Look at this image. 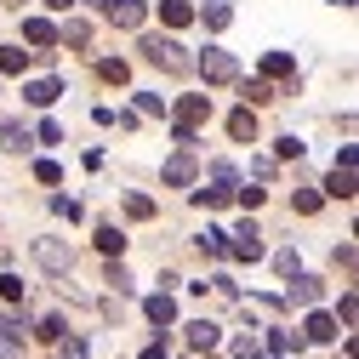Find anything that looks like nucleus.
<instances>
[{
  "mask_svg": "<svg viewBox=\"0 0 359 359\" xmlns=\"http://www.w3.org/2000/svg\"><path fill=\"white\" fill-rule=\"evenodd\" d=\"M97 251H103V257H120V251H126V234L114 229V222H109V229H97Z\"/></svg>",
  "mask_w": 359,
  "mask_h": 359,
  "instance_id": "aec40b11",
  "label": "nucleus"
},
{
  "mask_svg": "<svg viewBox=\"0 0 359 359\" xmlns=\"http://www.w3.org/2000/svg\"><path fill=\"white\" fill-rule=\"evenodd\" d=\"M268 348H274V353H291V348H302L291 331H274V337H268Z\"/></svg>",
  "mask_w": 359,
  "mask_h": 359,
  "instance_id": "c9c22d12",
  "label": "nucleus"
},
{
  "mask_svg": "<svg viewBox=\"0 0 359 359\" xmlns=\"http://www.w3.org/2000/svg\"><path fill=\"white\" fill-rule=\"evenodd\" d=\"M331 6H353V0H331Z\"/></svg>",
  "mask_w": 359,
  "mask_h": 359,
  "instance_id": "a18cd8bd",
  "label": "nucleus"
},
{
  "mask_svg": "<svg viewBox=\"0 0 359 359\" xmlns=\"http://www.w3.org/2000/svg\"><path fill=\"white\" fill-rule=\"evenodd\" d=\"M240 97H245V109H257V103L274 97V86H268V80H245V86H240Z\"/></svg>",
  "mask_w": 359,
  "mask_h": 359,
  "instance_id": "412c9836",
  "label": "nucleus"
},
{
  "mask_svg": "<svg viewBox=\"0 0 359 359\" xmlns=\"http://www.w3.org/2000/svg\"><path fill=\"white\" fill-rule=\"evenodd\" d=\"M217 337H222V331H217L211 320H200V325H189V342H194V348H217Z\"/></svg>",
  "mask_w": 359,
  "mask_h": 359,
  "instance_id": "393cba45",
  "label": "nucleus"
},
{
  "mask_svg": "<svg viewBox=\"0 0 359 359\" xmlns=\"http://www.w3.org/2000/svg\"><path fill=\"white\" fill-rule=\"evenodd\" d=\"M34 177L40 183H63V165L57 160H34Z\"/></svg>",
  "mask_w": 359,
  "mask_h": 359,
  "instance_id": "c756f323",
  "label": "nucleus"
},
{
  "mask_svg": "<svg viewBox=\"0 0 359 359\" xmlns=\"http://www.w3.org/2000/svg\"><path fill=\"white\" fill-rule=\"evenodd\" d=\"M23 63H29L23 46H0V74H23Z\"/></svg>",
  "mask_w": 359,
  "mask_h": 359,
  "instance_id": "5701e85b",
  "label": "nucleus"
},
{
  "mask_svg": "<svg viewBox=\"0 0 359 359\" xmlns=\"http://www.w3.org/2000/svg\"><path fill=\"white\" fill-rule=\"evenodd\" d=\"M34 137H40V143H63V126H57V120H40Z\"/></svg>",
  "mask_w": 359,
  "mask_h": 359,
  "instance_id": "e433bc0d",
  "label": "nucleus"
},
{
  "mask_svg": "<svg viewBox=\"0 0 359 359\" xmlns=\"http://www.w3.org/2000/svg\"><path fill=\"white\" fill-rule=\"evenodd\" d=\"M205 359H211V353H205Z\"/></svg>",
  "mask_w": 359,
  "mask_h": 359,
  "instance_id": "de8ad7c7",
  "label": "nucleus"
},
{
  "mask_svg": "<svg viewBox=\"0 0 359 359\" xmlns=\"http://www.w3.org/2000/svg\"><path fill=\"white\" fill-rule=\"evenodd\" d=\"M57 40H69V46H86V40H92V29H86V23H69Z\"/></svg>",
  "mask_w": 359,
  "mask_h": 359,
  "instance_id": "473e14b6",
  "label": "nucleus"
},
{
  "mask_svg": "<svg viewBox=\"0 0 359 359\" xmlns=\"http://www.w3.org/2000/svg\"><path fill=\"white\" fill-rule=\"evenodd\" d=\"M143 313L154 320V331H160V325H171V320H177V302H171V291H154V297H143Z\"/></svg>",
  "mask_w": 359,
  "mask_h": 359,
  "instance_id": "f8f14e48",
  "label": "nucleus"
},
{
  "mask_svg": "<svg viewBox=\"0 0 359 359\" xmlns=\"http://www.w3.org/2000/svg\"><path fill=\"white\" fill-rule=\"evenodd\" d=\"M0 297H6V302H23V280L6 274V280H0Z\"/></svg>",
  "mask_w": 359,
  "mask_h": 359,
  "instance_id": "f704fd0d",
  "label": "nucleus"
},
{
  "mask_svg": "<svg viewBox=\"0 0 359 359\" xmlns=\"http://www.w3.org/2000/svg\"><path fill=\"white\" fill-rule=\"evenodd\" d=\"M211 120V97H183L177 103V131H200Z\"/></svg>",
  "mask_w": 359,
  "mask_h": 359,
  "instance_id": "6e6552de",
  "label": "nucleus"
},
{
  "mask_svg": "<svg viewBox=\"0 0 359 359\" xmlns=\"http://www.w3.org/2000/svg\"><path fill=\"white\" fill-rule=\"evenodd\" d=\"M229 257H240V262H257L262 257V229H257V222H240V229H234Z\"/></svg>",
  "mask_w": 359,
  "mask_h": 359,
  "instance_id": "39448f33",
  "label": "nucleus"
},
{
  "mask_svg": "<svg viewBox=\"0 0 359 359\" xmlns=\"http://www.w3.org/2000/svg\"><path fill=\"white\" fill-rule=\"evenodd\" d=\"M200 251L205 257H229V229H205L200 234Z\"/></svg>",
  "mask_w": 359,
  "mask_h": 359,
  "instance_id": "6ab92c4d",
  "label": "nucleus"
},
{
  "mask_svg": "<svg viewBox=\"0 0 359 359\" xmlns=\"http://www.w3.org/2000/svg\"><path fill=\"white\" fill-rule=\"evenodd\" d=\"M137 97V114H165V97H154V92H131Z\"/></svg>",
  "mask_w": 359,
  "mask_h": 359,
  "instance_id": "c85d7f7f",
  "label": "nucleus"
},
{
  "mask_svg": "<svg viewBox=\"0 0 359 359\" xmlns=\"http://www.w3.org/2000/svg\"><path fill=\"white\" fill-rule=\"evenodd\" d=\"M160 18L171 29H183V23H194V6H189V0H160Z\"/></svg>",
  "mask_w": 359,
  "mask_h": 359,
  "instance_id": "f3484780",
  "label": "nucleus"
},
{
  "mask_svg": "<svg viewBox=\"0 0 359 359\" xmlns=\"http://www.w3.org/2000/svg\"><path fill=\"white\" fill-rule=\"evenodd\" d=\"M194 69H200L211 86H234V80H240V63H234L229 52H222V46H205V52L194 57Z\"/></svg>",
  "mask_w": 359,
  "mask_h": 359,
  "instance_id": "7ed1b4c3",
  "label": "nucleus"
},
{
  "mask_svg": "<svg viewBox=\"0 0 359 359\" xmlns=\"http://www.w3.org/2000/svg\"><path fill=\"white\" fill-rule=\"evenodd\" d=\"M200 18H205V29H229V23H234L229 0H205V12H200Z\"/></svg>",
  "mask_w": 359,
  "mask_h": 359,
  "instance_id": "a211bd4d",
  "label": "nucleus"
},
{
  "mask_svg": "<svg viewBox=\"0 0 359 359\" xmlns=\"http://www.w3.org/2000/svg\"><path fill=\"white\" fill-rule=\"evenodd\" d=\"M137 52H143L154 69H165V74H189V69H194V57H189L183 46H177V40H165V34H149Z\"/></svg>",
  "mask_w": 359,
  "mask_h": 359,
  "instance_id": "f257e3e1",
  "label": "nucleus"
},
{
  "mask_svg": "<svg viewBox=\"0 0 359 359\" xmlns=\"http://www.w3.org/2000/svg\"><path fill=\"white\" fill-rule=\"evenodd\" d=\"M34 137H29V131L18 126V120H6V126H0V149H6V154H23Z\"/></svg>",
  "mask_w": 359,
  "mask_h": 359,
  "instance_id": "2eb2a0df",
  "label": "nucleus"
},
{
  "mask_svg": "<svg viewBox=\"0 0 359 359\" xmlns=\"http://www.w3.org/2000/svg\"><path fill=\"white\" fill-rule=\"evenodd\" d=\"M63 359H86V342H80V337H69V342H63Z\"/></svg>",
  "mask_w": 359,
  "mask_h": 359,
  "instance_id": "79ce46f5",
  "label": "nucleus"
},
{
  "mask_svg": "<svg viewBox=\"0 0 359 359\" xmlns=\"http://www.w3.org/2000/svg\"><path fill=\"white\" fill-rule=\"evenodd\" d=\"M52 211H57V217H69V222H74V217H80V200H69V194H57V200H52Z\"/></svg>",
  "mask_w": 359,
  "mask_h": 359,
  "instance_id": "4c0bfd02",
  "label": "nucleus"
},
{
  "mask_svg": "<svg viewBox=\"0 0 359 359\" xmlns=\"http://www.w3.org/2000/svg\"><path fill=\"white\" fill-rule=\"evenodd\" d=\"M302 325H308V331H302L308 342H337V331H342V325H337V313H320V308H313Z\"/></svg>",
  "mask_w": 359,
  "mask_h": 359,
  "instance_id": "9d476101",
  "label": "nucleus"
},
{
  "mask_svg": "<svg viewBox=\"0 0 359 359\" xmlns=\"http://www.w3.org/2000/svg\"><path fill=\"white\" fill-rule=\"evenodd\" d=\"M29 251H34V262L46 268V274H57V280H69V274H74V251H69L63 240H46V234H40Z\"/></svg>",
  "mask_w": 359,
  "mask_h": 359,
  "instance_id": "f03ea898",
  "label": "nucleus"
},
{
  "mask_svg": "<svg viewBox=\"0 0 359 359\" xmlns=\"http://www.w3.org/2000/svg\"><path fill=\"white\" fill-rule=\"evenodd\" d=\"M6 6H23V0H6Z\"/></svg>",
  "mask_w": 359,
  "mask_h": 359,
  "instance_id": "49530a36",
  "label": "nucleus"
},
{
  "mask_svg": "<svg viewBox=\"0 0 359 359\" xmlns=\"http://www.w3.org/2000/svg\"><path fill=\"white\" fill-rule=\"evenodd\" d=\"M97 74H103L109 86H126V80H131V69H126V57H103V63H97Z\"/></svg>",
  "mask_w": 359,
  "mask_h": 359,
  "instance_id": "4be33fe9",
  "label": "nucleus"
},
{
  "mask_svg": "<svg viewBox=\"0 0 359 359\" xmlns=\"http://www.w3.org/2000/svg\"><path fill=\"white\" fill-rule=\"evenodd\" d=\"M337 165H342V171H353V165H359V149H353V143H342V149H337Z\"/></svg>",
  "mask_w": 359,
  "mask_h": 359,
  "instance_id": "58836bf2",
  "label": "nucleus"
},
{
  "mask_svg": "<svg viewBox=\"0 0 359 359\" xmlns=\"http://www.w3.org/2000/svg\"><path fill=\"white\" fill-rule=\"evenodd\" d=\"M234 200H240V205H245V211H257V205H262V189H240V194H234Z\"/></svg>",
  "mask_w": 359,
  "mask_h": 359,
  "instance_id": "a19ab883",
  "label": "nucleus"
},
{
  "mask_svg": "<svg viewBox=\"0 0 359 359\" xmlns=\"http://www.w3.org/2000/svg\"><path fill=\"white\" fill-rule=\"evenodd\" d=\"M57 97H63V80H52V74H46V80H29V86H23V103H34V109H52Z\"/></svg>",
  "mask_w": 359,
  "mask_h": 359,
  "instance_id": "1a4fd4ad",
  "label": "nucleus"
},
{
  "mask_svg": "<svg viewBox=\"0 0 359 359\" xmlns=\"http://www.w3.org/2000/svg\"><path fill=\"white\" fill-rule=\"evenodd\" d=\"M234 359H262V342H257V337H240V342H234Z\"/></svg>",
  "mask_w": 359,
  "mask_h": 359,
  "instance_id": "2f4dec72",
  "label": "nucleus"
},
{
  "mask_svg": "<svg viewBox=\"0 0 359 359\" xmlns=\"http://www.w3.org/2000/svg\"><path fill=\"white\" fill-rule=\"evenodd\" d=\"M353 320H359V302H353V291H348L342 308H337V325H353Z\"/></svg>",
  "mask_w": 359,
  "mask_h": 359,
  "instance_id": "72a5a7b5",
  "label": "nucleus"
},
{
  "mask_svg": "<svg viewBox=\"0 0 359 359\" xmlns=\"http://www.w3.org/2000/svg\"><path fill=\"white\" fill-rule=\"evenodd\" d=\"M353 189H359V183H353V171H342V165L325 177V194H331V200H353Z\"/></svg>",
  "mask_w": 359,
  "mask_h": 359,
  "instance_id": "dca6fc26",
  "label": "nucleus"
},
{
  "mask_svg": "<svg viewBox=\"0 0 359 359\" xmlns=\"http://www.w3.org/2000/svg\"><path fill=\"white\" fill-rule=\"evenodd\" d=\"M23 40H29L40 57H52V46H57V23H52V18H23Z\"/></svg>",
  "mask_w": 359,
  "mask_h": 359,
  "instance_id": "20e7f679",
  "label": "nucleus"
},
{
  "mask_svg": "<svg viewBox=\"0 0 359 359\" xmlns=\"http://www.w3.org/2000/svg\"><path fill=\"white\" fill-rule=\"evenodd\" d=\"M46 6H57V12H69V6H74V0H46Z\"/></svg>",
  "mask_w": 359,
  "mask_h": 359,
  "instance_id": "c03bdc74",
  "label": "nucleus"
},
{
  "mask_svg": "<svg viewBox=\"0 0 359 359\" xmlns=\"http://www.w3.org/2000/svg\"><path fill=\"white\" fill-rule=\"evenodd\" d=\"M109 285H114L120 297H131V291H137V280H131V274H126V268H120V262L109 268Z\"/></svg>",
  "mask_w": 359,
  "mask_h": 359,
  "instance_id": "bb28decb",
  "label": "nucleus"
},
{
  "mask_svg": "<svg viewBox=\"0 0 359 359\" xmlns=\"http://www.w3.org/2000/svg\"><path fill=\"white\" fill-rule=\"evenodd\" d=\"M274 268H280V274L291 280V274H297V251H280V257H274Z\"/></svg>",
  "mask_w": 359,
  "mask_h": 359,
  "instance_id": "ea45409f",
  "label": "nucleus"
},
{
  "mask_svg": "<svg viewBox=\"0 0 359 359\" xmlns=\"http://www.w3.org/2000/svg\"><path fill=\"white\" fill-rule=\"evenodd\" d=\"M320 200H325L320 189H302V194H297V211H302V217H313V211H320Z\"/></svg>",
  "mask_w": 359,
  "mask_h": 359,
  "instance_id": "7c9ffc66",
  "label": "nucleus"
},
{
  "mask_svg": "<svg viewBox=\"0 0 359 359\" xmlns=\"http://www.w3.org/2000/svg\"><path fill=\"white\" fill-rule=\"evenodd\" d=\"M262 74L268 80H297V57L291 52H262Z\"/></svg>",
  "mask_w": 359,
  "mask_h": 359,
  "instance_id": "ddd939ff",
  "label": "nucleus"
},
{
  "mask_svg": "<svg viewBox=\"0 0 359 359\" xmlns=\"http://www.w3.org/2000/svg\"><path fill=\"white\" fill-rule=\"evenodd\" d=\"M34 337H40V342H63V320H57V313H52V320H40Z\"/></svg>",
  "mask_w": 359,
  "mask_h": 359,
  "instance_id": "cd10ccee",
  "label": "nucleus"
},
{
  "mask_svg": "<svg viewBox=\"0 0 359 359\" xmlns=\"http://www.w3.org/2000/svg\"><path fill=\"white\" fill-rule=\"evenodd\" d=\"M126 217H137V222L154 217V200H149V194H126Z\"/></svg>",
  "mask_w": 359,
  "mask_h": 359,
  "instance_id": "a878e982",
  "label": "nucleus"
},
{
  "mask_svg": "<svg viewBox=\"0 0 359 359\" xmlns=\"http://www.w3.org/2000/svg\"><path fill=\"white\" fill-rule=\"evenodd\" d=\"M229 137L234 143H257V109H234L229 114Z\"/></svg>",
  "mask_w": 359,
  "mask_h": 359,
  "instance_id": "4468645a",
  "label": "nucleus"
},
{
  "mask_svg": "<svg viewBox=\"0 0 359 359\" xmlns=\"http://www.w3.org/2000/svg\"><path fill=\"white\" fill-rule=\"evenodd\" d=\"M229 200H234L229 183H217V189H194V205H229Z\"/></svg>",
  "mask_w": 359,
  "mask_h": 359,
  "instance_id": "b1692460",
  "label": "nucleus"
},
{
  "mask_svg": "<svg viewBox=\"0 0 359 359\" xmlns=\"http://www.w3.org/2000/svg\"><path fill=\"white\" fill-rule=\"evenodd\" d=\"M320 297H325V285L313 280V274H302V268H297V274H291V302H302V308H313V302H320Z\"/></svg>",
  "mask_w": 359,
  "mask_h": 359,
  "instance_id": "9b49d317",
  "label": "nucleus"
},
{
  "mask_svg": "<svg viewBox=\"0 0 359 359\" xmlns=\"http://www.w3.org/2000/svg\"><path fill=\"white\" fill-rule=\"evenodd\" d=\"M143 359H165V342H149V348H143Z\"/></svg>",
  "mask_w": 359,
  "mask_h": 359,
  "instance_id": "37998d69",
  "label": "nucleus"
},
{
  "mask_svg": "<svg viewBox=\"0 0 359 359\" xmlns=\"http://www.w3.org/2000/svg\"><path fill=\"white\" fill-rule=\"evenodd\" d=\"M194 171H200V165H194V154L183 149V154H171V160L160 165V183H171V189H189V183H194Z\"/></svg>",
  "mask_w": 359,
  "mask_h": 359,
  "instance_id": "423d86ee",
  "label": "nucleus"
},
{
  "mask_svg": "<svg viewBox=\"0 0 359 359\" xmlns=\"http://www.w3.org/2000/svg\"><path fill=\"white\" fill-rule=\"evenodd\" d=\"M103 18H109V23H120V29H143L149 6H143V0H109V6H103Z\"/></svg>",
  "mask_w": 359,
  "mask_h": 359,
  "instance_id": "0eeeda50",
  "label": "nucleus"
}]
</instances>
